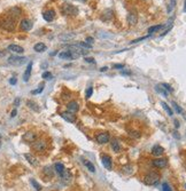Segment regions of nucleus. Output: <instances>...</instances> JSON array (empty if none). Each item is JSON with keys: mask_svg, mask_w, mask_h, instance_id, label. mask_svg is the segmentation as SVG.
<instances>
[{"mask_svg": "<svg viewBox=\"0 0 186 191\" xmlns=\"http://www.w3.org/2000/svg\"><path fill=\"white\" fill-rule=\"evenodd\" d=\"M0 26H1V29H4L6 31H11L15 30V26H16V20L11 17V16H7V17H5L1 22H0Z\"/></svg>", "mask_w": 186, "mask_h": 191, "instance_id": "obj_1", "label": "nucleus"}, {"mask_svg": "<svg viewBox=\"0 0 186 191\" xmlns=\"http://www.w3.org/2000/svg\"><path fill=\"white\" fill-rule=\"evenodd\" d=\"M160 181V174L156 172H149L147 173L144 177V183L146 185H155L159 183Z\"/></svg>", "mask_w": 186, "mask_h": 191, "instance_id": "obj_2", "label": "nucleus"}, {"mask_svg": "<svg viewBox=\"0 0 186 191\" xmlns=\"http://www.w3.org/2000/svg\"><path fill=\"white\" fill-rule=\"evenodd\" d=\"M61 11L63 13V15L76 16L77 14H78V8L71 4H65L61 7Z\"/></svg>", "mask_w": 186, "mask_h": 191, "instance_id": "obj_3", "label": "nucleus"}, {"mask_svg": "<svg viewBox=\"0 0 186 191\" xmlns=\"http://www.w3.org/2000/svg\"><path fill=\"white\" fill-rule=\"evenodd\" d=\"M32 148L37 152H44L46 150V148H47V143H46L45 140L37 139L34 142H32Z\"/></svg>", "mask_w": 186, "mask_h": 191, "instance_id": "obj_4", "label": "nucleus"}, {"mask_svg": "<svg viewBox=\"0 0 186 191\" xmlns=\"http://www.w3.org/2000/svg\"><path fill=\"white\" fill-rule=\"evenodd\" d=\"M27 60H28L27 57L11 55V56L8 57V63L11 64V65H15V67H20V65H23V64L25 63Z\"/></svg>", "mask_w": 186, "mask_h": 191, "instance_id": "obj_5", "label": "nucleus"}, {"mask_svg": "<svg viewBox=\"0 0 186 191\" xmlns=\"http://www.w3.org/2000/svg\"><path fill=\"white\" fill-rule=\"evenodd\" d=\"M32 26H34L32 22L28 19H23L20 23V29L22 31H30L32 29Z\"/></svg>", "mask_w": 186, "mask_h": 191, "instance_id": "obj_6", "label": "nucleus"}, {"mask_svg": "<svg viewBox=\"0 0 186 191\" xmlns=\"http://www.w3.org/2000/svg\"><path fill=\"white\" fill-rule=\"evenodd\" d=\"M152 164L156 168H164L168 165V160L166 158H157V159H154L152 161Z\"/></svg>", "mask_w": 186, "mask_h": 191, "instance_id": "obj_7", "label": "nucleus"}, {"mask_svg": "<svg viewBox=\"0 0 186 191\" xmlns=\"http://www.w3.org/2000/svg\"><path fill=\"white\" fill-rule=\"evenodd\" d=\"M101 161H102V165L105 166V168L107 169H111L113 167V163H111V158L108 154H101Z\"/></svg>", "mask_w": 186, "mask_h": 191, "instance_id": "obj_8", "label": "nucleus"}, {"mask_svg": "<svg viewBox=\"0 0 186 191\" xmlns=\"http://www.w3.org/2000/svg\"><path fill=\"white\" fill-rule=\"evenodd\" d=\"M54 17H55V11H53V9H48L43 13V19L45 20L46 22H52Z\"/></svg>", "mask_w": 186, "mask_h": 191, "instance_id": "obj_9", "label": "nucleus"}, {"mask_svg": "<svg viewBox=\"0 0 186 191\" xmlns=\"http://www.w3.org/2000/svg\"><path fill=\"white\" fill-rule=\"evenodd\" d=\"M23 140L28 143H32L37 140V134L34 132H27L25 134L23 135Z\"/></svg>", "mask_w": 186, "mask_h": 191, "instance_id": "obj_10", "label": "nucleus"}, {"mask_svg": "<svg viewBox=\"0 0 186 191\" xmlns=\"http://www.w3.org/2000/svg\"><path fill=\"white\" fill-rule=\"evenodd\" d=\"M110 136L108 133H100V134L97 135V142L100 143V144H105V143L109 142Z\"/></svg>", "mask_w": 186, "mask_h": 191, "instance_id": "obj_11", "label": "nucleus"}, {"mask_svg": "<svg viewBox=\"0 0 186 191\" xmlns=\"http://www.w3.org/2000/svg\"><path fill=\"white\" fill-rule=\"evenodd\" d=\"M61 117L66 120V121H68V123H75L76 121V117L75 115H72L71 112H69V111H65V112H61Z\"/></svg>", "mask_w": 186, "mask_h": 191, "instance_id": "obj_12", "label": "nucleus"}, {"mask_svg": "<svg viewBox=\"0 0 186 191\" xmlns=\"http://www.w3.org/2000/svg\"><path fill=\"white\" fill-rule=\"evenodd\" d=\"M78 109H79V104H78L76 101H70L68 103V105H67V111H69V112H71V113L77 112Z\"/></svg>", "mask_w": 186, "mask_h": 191, "instance_id": "obj_13", "label": "nucleus"}, {"mask_svg": "<svg viewBox=\"0 0 186 191\" xmlns=\"http://www.w3.org/2000/svg\"><path fill=\"white\" fill-rule=\"evenodd\" d=\"M31 71H32V62H29L27 69H25V71H24V75H23V81H25V83L29 81L30 76H31Z\"/></svg>", "mask_w": 186, "mask_h": 191, "instance_id": "obj_14", "label": "nucleus"}, {"mask_svg": "<svg viewBox=\"0 0 186 191\" xmlns=\"http://www.w3.org/2000/svg\"><path fill=\"white\" fill-rule=\"evenodd\" d=\"M21 13H22V11H21L19 7H13L8 11V16H11V17L16 20L20 15H21Z\"/></svg>", "mask_w": 186, "mask_h": 191, "instance_id": "obj_15", "label": "nucleus"}, {"mask_svg": "<svg viewBox=\"0 0 186 191\" xmlns=\"http://www.w3.org/2000/svg\"><path fill=\"white\" fill-rule=\"evenodd\" d=\"M7 49L11 53H15V54H22L24 52V48L19 45H9L7 47Z\"/></svg>", "mask_w": 186, "mask_h": 191, "instance_id": "obj_16", "label": "nucleus"}, {"mask_svg": "<svg viewBox=\"0 0 186 191\" xmlns=\"http://www.w3.org/2000/svg\"><path fill=\"white\" fill-rule=\"evenodd\" d=\"M113 16H114V13H113V11L111 9H107V11H105L101 14V20L102 21H110V20L113 19Z\"/></svg>", "mask_w": 186, "mask_h": 191, "instance_id": "obj_17", "label": "nucleus"}, {"mask_svg": "<svg viewBox=\"0 0 186 191\" xmlns=\"http://www.w3.org/2000/svg\"><path fill=\"white\" fill-rule=\"evenodd\" d=\"M43 174H44V176H46L47 179H52L54 176V171L51 166H46V167H44V169H43Z\"/></svg>", "mask_w": 186, "mask_h": 191, "instance_id": "obj_18", "label": "nucleus"}, {"mask_svg": "<svg viewBox=\"0 0 186 191\" xmlns=\"http://www.w3.org/2000/svg\"><path fill=\"white\" fill-rule=\"evenodd\" d=\"M137 21H138L137 14L136 13H129V15H128V23H129L130 25H136Z\"/></svg>", "mask_w": 186, "mask_h": 191, "instance_id": "obj_19", "label": "nucleus"}, {"mask_svg": "<svg viewBox=\"0 0 186 191\" xmlns=\"http://www.w3.org/2000/svg\"><path fill=\"white\" fill-rule=\"evenodd\" d=\"M24 157H25V159H27L28 161H29V164L32 166H38V160H37V158L34 157L32 154H24Z\"/></svg>", "mask_w": 186, "mask_h": 191, "instance_id": "obj_20", "label": "nucleus"}, {"mask_svg": "<svg viewBox=\"0 0 186 191\" xmlns=\"http://www.w3.org/2000/svg\"><path fill=\"white\" fill-rule=\"evenodd\" d=\"M164 152V149L162 148L161 145H154L152 149V154L156 157H159V156H162Z\"/></svg>", "mask_w": 186, "mask_h": 191, "instance_id": "obj_21", "label": "nucleus"}, {"mask_svg": "<svg viewBox=\"0 0 186 191\" xmlns=\"http://www.w3.org/2000/svg\"><path fill=\"white\" fill-rule=\"evenodd\" d=\"M110 144H111V149L114 150V152H120V151H121V144H120L117 139L111 140Z\"/></svg>", "mask_w": 186, "mask_h": 191, "instance_id": "obj_22", "label": "nucleus"}, {"mask_svg": "<svg viewBox=\"0 0 186 191\" xmlns=\"http://www.w3.org/2000/svg\"><path fill=\"white\" fill-rule=\"evenodd\" d=\"M27 105L30 109H32L34 111H36V112H39V111H40V108H39L38 105H37V103H36V102H34V101H31V100H28V101H27Z\"/></svg>", "mask_w": 186, "mask_h": 191, "instance_id": "obj_23", "label": "nucleus"}, {"mask_svg": "<svg viewBox=\"0 0 186 191\" xmlns=\"http://www.w3.org/2000/svg\"><path fill=\"white\" fill-rule=\"evenodd\" d=\"M46 45L45 44H43V42H38V44H36L34 47V49L36 50L37 53H43V52H45L46 50Z\"/></svg>", "mask_w": 186, "mask_h": 191, "instance_id": "obj_24", "label": "nucleus"}, {"mask_svg": "<svg viewBox=\"0 0 186 191\" xmlns=\"http://www.w3.org/2000/svg\"><path fill=\"white\" fill-rule=\"evenodd\" d=\"M60 176L63 179L65 182H67V183L71 181V174H70V172H69L68 169H65V172L62 173V175H60Z\"/></svg>", "mask_w": 186, "mask_h": 191, "instance_id": "obj_25", "label": "nucleus"}, {"mask_svg": "<svg viewBox=\"0 0 186 191\" xmlns=\"http://www.w3.org/2000/svg\"><path fill=\"white\" fill-rule=\"evenodd\" d=\"M59 57L61 60H71V55H70L69 50H63V52L59 53Z\"/></svg>", "mask_w": 186, "mask_h": 191, "instance_id": "obj_26", "label": "nucleus"}, {"mask_svg": "<svg viewBox=\"0 0 186 191\" xmlns=\"http://www.w3.org/2000/svg\"><path fill=\"white\" fill-rule=\"evenodd\" d=\"M54 169L57 171V173L59 174V175H62V173L65 172V166L62 165L61 163H57L55 165H54Z\"/></svg>", "mask_w": 186, "mask_h": 191, "instance_id": "obj_27", "label": "nucleus"}, {"mask_svg": "<svg viewBox=\"0 0 186 191\" xmlns=\"http://www.w3.org/2000/svg\"><path fill=\"white\" fill-rule=\"evenodd\" d=\"M163 28H164V25H162V24H159V25H153V26H151V28L148 29V33L152 34V33H154V32L160 31L161 29H163Z\"/></svg>", "mask_w": 186, "mask_h": 191, "instance_id": "obj_28", "label": "nucleus"}, {"mask_svg": "<svg viewBox=\"0 0 186 191\" xmlns=\"http://www.w3.org/2000/svg\"><path fill=\"white\" fill-rule=\"evenodd\" d=\"M84 163V165L86 166V168L90 171L91 173H94L95 172V168H94V166H93V164H92L91 161H88V160H83Z\"/></svg>", "mask_w": 186, "mask_h": 191, "instance_id": "obj_29", "label": "nucleus"}, {"mask_svg": "<svg viewBox=\"0 0 186 191\" xmlns=\"http://www.w3.org/2000/svg\"><path fill=\"white\" fill-rule=\"evenodd\" d=\"M161 105H162V108L167 111V113L169 115V116H172V115H174V111L171 110V108L167 104V103H166V102H161Z\"/></svg>", "mask_w": 186, "mask_h": 191, "instance_id": "obj_30", "label": "nucleus"}, {"mask_svg": "<svg viewBox=\"0 0 186 191\" xmlns=\"http://www.w3.org/2000/svg\"><path fill=\"white\" fill-rule=\"evenodd\" d=\"M155 90L156 92H159L160 94H162L163 96H166V98H168V92L166 89H164L163 87L161 86V85H157V86H155Z\"/></svg>", "mask_w": 186, "mask_h": 191, "instance_id": "obj_31", "label": "nucleus"}, {"mask_svg": "<svg viewBox=\"0 0 186 191\" xmlns=\"http://www.w3.org/2000/svg\"><path fill=\"white\" fill-rule=\"evenodd\" d=\"M30 182H31V184L34 185V189H36V190H37V191H40V190H42V185H40V184H39L38 182H37V181H36V180H34V179H31Z\"/></svg>", "mask_w": 186, "mask_h": 191, "instance_id": "obj_32", "label": "nucleus"}, {"mask_svg": "<svg viewBox=\"0 0 186 191\" xmlns=\"http://www.w3.org/2000/svg\"><path fill=\"white\" fill-rule=\"evenodd\" d=\"M172 106H174V109L176 110V112L177 113H184V110H183V109L180 108L176 102H172Z\"/></svg>", "mask_w": 186, "mask_h": 191, "instance_id": "obj_33", "label": "nucleus"}, {"mask_svg": "<svg viewBox=\"0 0 186 191\" xmlns=\"http://www.w3.org/2000/svg\"><path fill=\"white\" fill-rule=\"evenodd\" d=\"M44 87H45V85L42 83L38 86V88H37V89H34V90H32V92H31V94H39V93H42L43 89H44Z\"/></svg>", "mask_w": 186, "mask_h": 191, "instance_id": "obj_34", "label": "nucleus"}, {"mask_svg": "<svg viewBox=\"0 0 186 191\" xmlns=\"http://www.w3.org/2000/svg\"><path fill=\"white\" fill-rule=\"evenodd\" d=\"M176 6V0H170V4H169V7H168V13H171L172 9L175 8Z\"/></svg>", "mask_w": 186, "mask_h": 191, "instance_id": "obj_35", "label": "nucleus"}, {"mask_svg": "<svg viewBox=\"0 0 186 191\" xmlns=\"http://www.w3.org/2000/svg\"><path fill=\"white\" fill-rule=\"evenodd\" d=\"M42 77H43V78H44V79H46V80H48V79H52V78H53V76H52V73H51V72H48V71L44 72Z\"/></svg>", "mask_w": 186, "mask_h": 191, "instance_id": "obj_36", "label": "nucleus"}, {"mask_svg": "<svg viewBox=\"0 0 186 191\" xmlns=\"http://www.w3.org/2000/svg\"><path fill=\"white\" fill-rule=\"evenodd\" d=\"M161 86L163 87L164 89L166 90H168V92H174V89H172V87L170 86V85H169V84H161Z\"/></svg>", "mask_w": 186, "mask_h": 191, "instance_id": "obj_37", "label": "nucleus"}, {"mask_svg": "<svg viewBox=\"0 0 186 191\" xmlns=\"http://www.w3.org/2000/svg\"><path fill=\"white\" fill-rule=\"evenodd\" d=\"M149 36H151V34H148V36H145V37H141V38H138V39H134V40H132V41H131V44H137V42L141 41V40H145V39H147Z\"/></svg>", "mask_w": 186, "mask_h": 191, "instance_id": "obj_38", "label": "nucleus"}, {"mask_svg": "<svg viewBox=\"0 0 186 191\" xmlns=\"http://www.w3.org/2000/svg\"><path fill=\"white\" fill-rule=\"evenodd\" d=\"M162 190L163 191H172V189H171V187L169 185V184L164 182V183L162 184Z\"/></svg>", "mask_w": 186, "mask_h": 191, "instance_id": "obj_39", "label": "nucleus"}, {"mask_svg": "<svg viewBox=\"0 0 186 191\" xmlns=\"http://www.w3.org/2000/svg\"><path fill=\"white\" fill-rule=\"evenodd\" d=\"M129 135L130 136H132V137H136V139L140 137V133H139V132H130Z\"/></svg>", "mask_w": 186, "mask_h": 191, "instance_id": "obj_40", "label": "nucleus"}, {"mask_svg": "<svg viewBox=\"0 0 186 191\" xmlns=\"http://www.w3.org/2000/svg\"><path fill=\"white\" fill-rule=\"evenodd\" d=\"M92 93H93V88L92 87H88V90H86V98H91L92 96Z\"/></svg>", "mask_w": 186, "mask_h": 191, "instance_id": "obj_41", "label": "nucleus"}, {"mask_svg": "<svg viewBox=\"0 0 186 191\" xmlns=\"http://www.w3.org/2000/svg\"><path fill=\"white\" fill-rule=\"evenodd\" d=\"M74 37V34H67V36H60V38L62 39V40H68V39H70V38Z\"/></svg>", "mask_w": 186, "mask_h": 191, "instance_id": "obj_42", "label": "nucleus"}, {"mask_svg": "<svg viewBox=\"0 0 186 191\" xmlns=\"http://www.w3.org/2000/svg\"><path fill=\"white\" fill-rule=\"evenodd\" d=\"M85 62H88V63H95L94 59H92V57H85Z\"/></svg>", "mask_w": 186, "mask_h": 191, "instance_id": "obj_43", "label": "nucleus"}, {"mask_svg": "<svg viewBox=\"0 0 186 191\" xmlns=\"http://www.w3.org/2000/svg\"><path fill=\"white\" fill-rule=\"evenodd\" d=\"M85 41H86V44H88V45H92V44H93V38L92 37L86 38V40H85Z\"/></svg>", "mask_w": 186, "mask_h": 191, "instance_id": "obj_44", "label": "nucleus"}, {"mask_svg": "<svg viewBox=\"0 0 186 191\" xmlns=\"http://www.w3.org/2000/svg\"><path fill=\"white\" fill-rule=\"evenodd\" d=\"M16 83H17V80H16V78H11V79H9V84H11V85H15Z\"/></svg>", "mask_w": 186, "mask_h": 191, "instance_id": "obj_45", "label": "nucleus"}, {"mask_svg": "<svg viewBox=\"0 0 186 191\" xmlns=\"http://www.w3.org/2000/svg\"><path fill=\"white\" fill-rule=\"evenodd\" d=\"M114 67L115 69H123V67H124V64H115Z\"/></svg>", "mask_w": 186, "mask_h": 191, "instance_id": "obj_46", "label": "nucleus"}, {"mask_svg": "<svg viewBox=\"0 0 186 191\" xmlns=\"http://www.w3.org/2000/svg\"><path fill=\"white\" fill-rule=\"evenodd\" d=\"M20 102H21V100H20V98H16V100H15V101H14V105H15V106H19Z\"/></svg>", "mask_w": 186, "mask_h": 191, "instance_id": "obj_47", "label": "nucleus"}, {"mask_svg": "<svg viewBox=\"0 0 186 191\" xmlns=\"http://www.w3.org/2000/svg\"><path fill=\"white\" fill-rule=\"evenodd\" d=\"M16 113H17V111H16V109H14V110L11 111V118H13V117H15V116H16Z\"/></svg>", "mask_w": 186, "mask_h": 191, "instance_id": "obj_48", "label": "nucleus"}, {"mask_svg": "<svg viewBox=\"0 0 186 191\" xmlns=\"http://www.w3.org/2000/svg\"><path fill=\"white\" fill-rule=\"evenodd\" d=\"M107 70H108V67H101V69H100V71H101V72H105V71H107Z\"/></svg>", "mask_w": 186, "mask_h": 191, "instance_id": "obj_49", "label": "nucleus"}, {"mask_svg": "<svg viewBox=\"0 0 186 191\" xmlns=\"http://www.w3.org/2000/svg\"><path fill=\"white\" fill-rule=\"evenodd\" d=\"M177 133H178V132H177V131H175V132H174V136H175V137H177V139H179L180 136H179V135L177 134Z\"/></svg>", "mask_w": 186, "mask_h": 191, "instance_id": "obj_50", "label": "nucleus"}, {"mask_svg": "<svg viewBox=\"0 0 186 191\" xmlns=\"http://www.w3.org/2000/svg\"><path fill=\"white\" fill-rule=\"evenodd\" d=\"M175 126H176V128H178L179 127V121L177 119L175 120Z\"/></svg>", "mask_w": 186, "mask_h": 191, "instance_id": "obj_51", "label": "nucleus"}, {"mask_svg": "<svg viewBox=\"0 0 186 191\" xmlns=\"http://www.w3.org/2000/svg\"><path fill=\"white\" fill-rule=\"evenodd\" d=\"M121 73L122 75H131V72L130 71H122Z\"/></svg>", "mask_w": 186, "mask_h": 191, "instance_id": "obj_52", "label": "nucleus"}, {"mask_svg": "<svg viewBox=\"0 0 186 191\" xmlns=\"http://www.w3.org/2000/svg\"><path fill=\"white\" fill-rule=\"evenodd\" d=\"M76 1H79V2H86V0H76Z\"/></svg>", "mask_w": 186, "mask_h": 191, "instance_id": "obj_53", "label": "nucleus"}, {"mask_svg": "<svg viewBox=\"0 0 186 191\" xmlns=\"http://www.w3.org/2000/svg\"><path fill=\"white\" fill-rule=\"evenodd\" d=\"M184 11L186 13V0H185V5H184Z\"/></svg>", "mask_w": 186, "mask_h": 191, "instance_id": "obj_54", "label": "nucleus"}, {"mask_svg": "<svg viewBox=\"0 0 186 191\" xmlns=\"http://www.w3.org/2000/svg\"><path fill=\"white\" fill-rule=\"evenodd\" d=\"M2 55H4V53H2V52H0V56H2Z\"/></svg>", "mask_w": 186, "mask_h": 191, "instance_id": "obj_55", "label": "nucleus"}, {"mask_svg": "<svg viewBox=\"0 0 186 191\" xmlns=\"http://www.w3.org/2000/svg\"><path fill=\"white\" fill-rule=\"evenodd\" d=\"M185 188H186V185H185Z\"/></svg>", "mask_w": 186, "mask_h": 191, "instance_id": "obj_56", "label": "nucleus"}]
</instances>
